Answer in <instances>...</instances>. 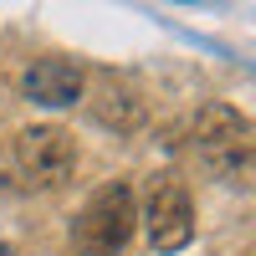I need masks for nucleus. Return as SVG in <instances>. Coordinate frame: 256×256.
<instances>
[{"label": "nucleus", "instance_id": "nucleus-6", "mask_svg": "<svg viewBox=\"0 0 256 256\" xmlns=\"http://www.w3.org/2000/svg\"><path fill=\"white\" fill-rule=\"evenodd\" d=\"M82 88H88V72L72 56H36L20 77V92L41 108H67V102L82 98Z\"/></svg>", "mask_w": 256, "mask_h": 256}, {"label": "nucleus", "instance_id": "nucleus-4", "mask_svg": "<svg viewBox=\"0 0 256 256\" xmlns=\"http://www.w3.org/2000/svg\"><path fill=\"white\" fill-rule=\"evenodd\" d=\"M16 164H20V174H26L31 184L52 190V184H62L77 169V138L67 134V128H56V123L20 128L16 134Z\"/></svg>", "mask_w": 256, "mask_h": 256}, {"label": "nucleus", "instance_id": "nucleus-7", "mask_svg": "<svg viewBox=\"0 0 256 256\" xmlns=\"http://www.w3.org/2000/svg\"><path fill=\"white\" fill-rule=\"evenodd\" d=\"M0 256H10V251H6V246H0Z\"/></svg>", "mask_w": 256, "mask_h": 256}, {"label": "nucleus", "instance_id": "nucleus-1", "mask_svg": "<svg viewBox=\"0 0 256 256\" xmlns=\"http://www.w3.org/2000/svg\"><path fill=\"white\" fill-rule=\"evenodd\" d=\"M138 226V200L128 180H108L102 190H92L88 205L77 210L72 220V246L77 256H118L128 241H134Z\"/></svg>", "mask_w": 256, "mask_h": 256}, {"label": "nucleus", "instance_id": "nucleus-5", "mask_svg": "<svg viewBox=\"0 0 256 256\" xmlns=\"http://www.w3.org/2000/svg\"><path fill=\"white\" fill-rule=\"evenodd\" d=\"M88 113L98 128H108V134H138L148 123V98L134 88L128 77H98V88L88 98Z\"/></svg>", "mask_w": 256, "mask_h": 256}, {"label": "nucleus", "instance_id": "nucleus-3", "mask_svg": "<svg viewBox=\"0 0 256 256\" xmlns=\"http://www.w3.org/2000/svg\"><path fill=\"white\" fill-rule=\"evenodd\" d=\"M148 226V246L159 256H174L195 241V200H190V190L180 174H154L148 180V200H144V216Z\"/></svg>", "mask_w": 256, "mask_h": 256}, {"label": "nucleus", "instance_id": "nucleus-2", "mask_svg": "<svg viewBox=\"0 0 256 256\" xmlns=\"http://www.w3.org/2000/svg\"><path fill=\"white\" fill-rule=\"evenodd\" d=\"M190 148H195L205 174L226 180L256 154V123L246 113H236L230 102H205L190 123Z\"/></svg>", "mask_w": 256, "mask_h": 256}]
</instances>
